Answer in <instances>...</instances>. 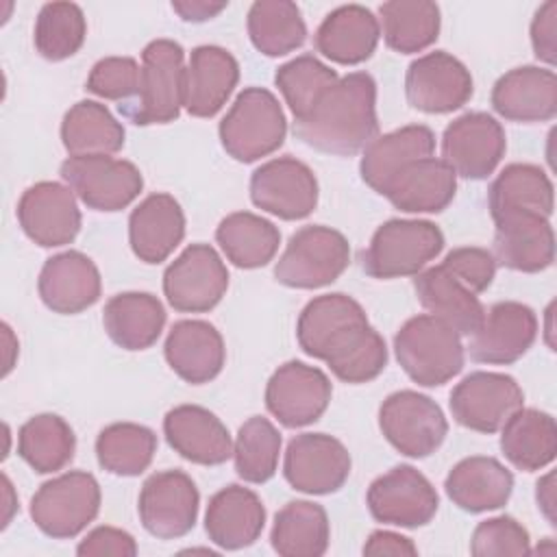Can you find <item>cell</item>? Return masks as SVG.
Segmentation results:
<instances>
[{
  "label": "cell",
  "instance_id": "obj_1",
  "mask_svg": "<svg viewBox=\"0 0 557 557\" xmlns=\"http://www.w3.org/2000/svg\"><path fill=\"white\" fill-rule=\"evenodd\" d=\"M294 135L318 152L352 157L379 135L376 83L368 72L337 78L313 109L294 120Z\"/></svg>",
  "mask_w": 557,
  "mask_h": 557
},
{
  "label": "cell",
  "instance_id": "obj_2",
  "mask_svg": "<svg viewBox=\"0 0 557 557\" xmlns=\"http://www.w3.org/2000/svg\"><path fill=\"white\" fill-rule=\"evenodd\" d=\"M394 352L405 374L422 387H440L463 370L461 335L431 313L413 315L398 329Z\"/></svg>",
  "mask_w": 557,
  "mask_h": 557
},
{
  "label": "cell",
  "instance_id": "obj_3",
  "mask_svg": "<svg viewBox=\"0 0 557 557\" xmlns=\"http://www.w3.org/2000/svg\"><path fill=\"white\" fill-rule=\"evenodd\" d=\"M218 133L228 157L239 163H252L283 146L287 120L270 89L246 87L222 117Z\"/></svg>",
  "mask_w": 557,
  "mask_h": 557
},
{
  "label": "cell",
  "instance_id": "obj_4",
  "mask_svg": "<svg viewBox=\"0 0 557 557\" xmlns=\"http://www.w3.org/2000/svg\"><path fill=\"white\" fill-rule=\"evenodd\" d=\"M185 52L174 39H154L141 50V81L133 104H120L137 126L174 122L185 107Z\"/></svg>",
  "mask_w": 557,
  "mask_h": 557
},
{
  "label": "cell",
  "instance_id": "obj_5",
  "mask_svg": "<svg viewBox=\"0 0 557 557\" xmlns=\"http://www.w3.org/2000/svg\"><path fill=\"white\" fill-rule=\"evenodd\" d=\"M442 250L444 235L431 220L392 218L374 231L361 252V268L379 281L416 276Z\"/></svg>",
  "mask_w": 557,
  "mask_h": 557
},
{
  "label": "cell",
  "instance_id": "obj_6",
  "mask_svg": "<svg viewBox=\"0 0 557 557\" xmlns=\"http://www.w3.org/2000/svg\"><path fill=\"white\" fill-rule=\"evenodd\" d=\"M350 263L348 239L322 224L298 228L274 265V278L294 289H318L337 281Z\"/></svg>",
  "mask_w": 557,
  "mask_h": 557
},
{
  "label": "cell",
  "instance_id": "obj_7",
  "mask_svg": "<svg viewBox=\"0 0 557 557\" xmlns=\"http://www.w3.org/2000/svg\"><path fill=\"white\" fill-rule=\"evenodd\" d=\"M100 485L83 470L63 472L46 481L30 498L35 527L54 540L76 537L100 511Z\"/></svg>",
  "mask_w": 557,
  "mask_h": 557
},
{
  "label": "cell",
  "instance_id": "obj_8",
  "mask_svg": "<svg viewBox=\"0 0 557 557\" xmlns=\"http://www.w3.org/2000/svg\"><path fill=\"white\" fill-rule=\"evenodd\" d=\"M379 429L400 455L424 459L444 444L448 422L433 398L413 389H400L381 403Z\"/></svg>",
  "mask_w": 557,
  "mask_h": 557
},
{
  "label": "cell",
  "instance_id": "obj_9",
  "mask_svg": "<svg viewBox=\"0 0 557 557\" xmlns=\"http://www.w3.org/2000/svg\"><path fill=\"white\" fill-rule=\"evenodd\" d=\"M61 178L83 205L107 213L126 209L144 189L139 168L111 154L67 157L61 163Z\"/></svg>",
  "mask_w": 557,
  "mask_h": 557
},
{
  "label": "cell",
  "instance_id": "obj_10",
  "mask_svg": "<svg viewBox=\"0 0 557 557\" xmlns=\"http://www.w3.org/2000/svg\"><path fill=\"white\" fill-rule=\"evenodd\" d=\"M228 289V270L209 244H189L163 272V294L181 313L211 311Z\"/></svg>",
  "mask_w": 557,
  "mask_h": 557
},
{
  "label": "cell",
  "instance_id": "obj_11",
  "mask_svg": "<svg viewBox=\"0 0 557 557\" xmlns=\"http://www.w3.org/2000/svg\"><path fill=\"white\" fill-rule=\"evenodd\" d=\"M448 405L457 424L490 435L524 405V392L509 374L479 370L453 387Z\"/></svg>",
  "mask_w": 557,
  "mask_h": 557
},
{
  "label": "cell",
  "instance_id": "obj_12",
  "mask_svg": "<svg viewBox=\"0 0 557 557\" xmlns=\"http://www.w3.org/2000/svg\"><path fill=\"white\" fill-rule=\"evenodd\" d=\"M366 503L376 522L418 529L435 518L440 496L422 472L400 463L370 483Z\"/></svg>",
  "mask_w": 557,
  "mask_h": 557
},
{
  "label": "cell",
  "instance_id": "obj_13",
  "mask_svg": "<svg viewBox=\"0 0 557 557\" xmlns=\"http://www.w3.org/2000/svg\"><path fill=\"white\" fill-rule=\"evenodd\" d=\"M198 507V487L183 470H161L150 474L144 481L137 500L141 527L159 540L187 535L196 527Z\"/></svg>",
  "mask_w": 557,
  "mask_h": 557
},
{
  "label": "cell",
  "instance_id": "obj_14",
  "mask_svg": "<svg viewBox=\"0 0 557 557\" xmlns=\"http://www.w3.org/2000/svg\"><path fill=\"white\" fill-rule=\"evenodd\" d=\"M507 150L505 128L483 111L455 117L442 135V159L461 178L483 181L500 163Z\"/></svg>",
  "mask_w": 557,
  "mask_h": 557
},
{
  "label": "cell",
  "instance_id": "obj_15",
  "mask_svg": "<svg viewBox=\"0 0 557 557\" xmlns=\"http://www.w3.org/2000/svg\"><path fill=\"white\" fill-rule=\"evenodd\" d=\"M472 91L470 70L446 50L413 59L405 74L407 102L422 113H453L472 98Z\"/></svg>",
  "mask_w": 557,
  "mask_h": 557
},
{
  "label": "cell",
  "instance_id": "obj_16",
  "mask_svg": "<svg viewBox=\"0 0 557 557\" xmlns=\"http://www.w3.org/2000/svg\"><path fill=\"white\" fill-rule=\"evenodd\" d=\"M250 200L257 209L281 220H302L318 205V178L296 157H276L252 172Z\"/></svg>",
  "mask_w": 557,
  "mask_h": 557
},
{
  "label": "cell",
  "instance_id": "obj_17",
  "mask_svg": "<svg viewBox=\"0 0 557 557\" xmlns=\"http://www.w3.org/2000/svg\"><path fill=\"white\" fill-rule=\"evenodd\" d=\"M350 466V455L337 437L300 433L287 444L283 474L296 492L324 496L337 492L348 481Z\"/></svg>",
  "mask_w": 557,
  "mask_h": 557
},
{
  "label": "cell",
  "instance_id": "obj_18",
  "mask_svg": "<svg viewBox=\"0 0 557 557\" xmlns=\"http://www.w3.org/2000/svg\"><path fill=\"white\" fill-rule=\"evenodd\" d=\"M331 396V379L320 368L302 361L278 366L265 385V407L287 429L307 426L320 420Z\"/></svg>",
  "mask_w": 557,
  "mask_h": 557
},
{
  "label": "cell",
  "instance_id": "obj_19",
  "mask_svg": "<svg viewBox=\"0 0 557 557\" xmlns=\"http://www.w3.org/2000/svg\"><path fill=\"white\" fill-rule=\"evenodd\" d=\"M17 222L26 237L41 248L72 244L81 231L76 194L63 183L39 181L22 194Z\"/></svg>",
  "mask_w": 557,
  "mask_h": 557
},
{
  "label": "cell",
  "instance_id": "obj_20",
  "mask_svg": "<svg viewBox=\"0 0 557 557\" xmlns=\"http://www.w3.org/2000/svg\"><path fill=\"white\" fill-rule=\"evenodd\" d=\"M470 357L487 366H509L524 357L537 337V315L518 300L494 302L470 335Z\"/></svg>",
  "mask_w": 557,
  "mask_h": 557
},
{
  "label": "cell",
  "instance_id": "obj_21",
  "mask_svg": "<svg viewBox=\"0 0 557 557\" xmlns=\"http://www.w3.org/2000/svg\"><path fill=\"white\" fill-rule=\"evenodd\" d=\"M494 259L516 272H542L555 261V233L550 220L529 211H511L492 218Z\"/></svg>",
  "mask_w": 557,
  "mask_h": 557
},
{
  "label": "cell",
  "instance_id": "obj_22",
  "mask_svg": "<svg viewBox=\"0 0 557 557\" xmlns=\"http://www.w3.org/2000/svg\"><path fill=\"white\" fill-rule=\"evenodd\" d=\"M490 100L509 122H548L557 115V76L550 67H513L494 83Z\"/></svg>",
  "mask_w": 557,
  "mask_h": 557
},
{
  "label": "cell",
  "instance_id": "obj_23",
  "mask_svg": "<svg viewBox=\"0 0 557 557\" xmlns=\"http://www.w3.org/2000/svg\"><path fill=\"white\" fill-rule=\"evenodd\" d=\"M37 289L48 309L74 315L98 302L102 281L96 263L87 255L65 250L46 259Z\"/></svg>",
  "mask_w": 557,
  "mask_h": 557
},
{
  "label": "cell",
  "instance_id": "obj_24",
  "mask_svg": "<svg viewBox=\"0 0 557 557\" xmlns=\"http://www.w3.org/2000/svg\"><path fill=\"white\" fill-rule=\"evenodd\" d=\"M163 435L183 459L220 466L233 455V442L222 420L200 405H178L163 418Z\"/></svg>",
  "mask_w": 557,
  "mask_h": 557
},
{
  "label": "cell",
  "instance_id": "obj_25",
  "mask_svg": "<svg viewBox=\"0 0 557 557\" xmlns=\"http://www.w3.org/2000/svg\"><path fill=\"white\" fill-rule=\"evenodd\" d=\"M165 361L178 379L191 385L213 381L226 361L220 331L205 320H181L165 337Z\"/></svg>",
  "mask_w": 557,
  "mask_h": 557
},
{
  "label": "cell",
  "instance_id": "obj_26",
  "mask_svg": "<svg viewBox=\"0 0 557 557\" xmlns=\"http://www.w3.org/2000/svg\"><path fill=\"white\" fill-rule=\"evenodd\" d=\"M185 237V213L170 194L146 196L128 215V244L144 263L165 261Z\"/></svg>",
  "mask_w": 557,
  "mask_h": 557
},
{
  "label": "cell",
  "instance_id": "obj_27",
  "mask_svg": "<svg viewBox=\"0 0 557 557\" xmlns=\"http://www.w3.org/2000/svg\"><path fill=\"white\" fill-rule=\"evenodd\" d=\"M265 527L261 498L244 485H226L209 498L205 531L224 550H239L255 544Z\"/></svg>",
  "mask_w": 557,
  "mask_h": 557
},
{
  "label": "cell",
  "instance_id": "obj_28",
  "mask_svg": "<svg viewBox=\"0 0 557 557\" xmlns=\"http://www.w3.org/2000/svg\"><path fill=\"white\" fill-rule=\"evenodd\" d=\"M239 81L237 59L222 46H198L185 72V109L194 117H213Z\"/></svg>",
  "mask_w": 557,
  "mask_h": 557
},
{
  "label": "cell",
  "instance_id": "obj_29",
  "mask_svg": "<svg viewBox=\"0 0 557 557\" xmlns=\"http://www.w3.org/2000/svg\"><path fill=\"white\" fill-rule=\"evenodd\" d=\"M381 37L379 17L361 4L333 9L313 35L315 50L339 65H357L372 57Z\"/></svg>",
  "mask_w": 557,
  "mask_h": 557
},
{
  "label": "cell",
  "instance_id": "obj_30",
  "mask_svg": "<svg viewBox=\"0 0 557 557\" xmlns=\"http://www.w3.org/2000/svg\"><path fill=\"white\" fill-rule=\"evenodd\" d=\"M444 490L468 513L494 511L507 505L513 492V474L494 457L472 455L450 468Z\"/></svg>",
  "mask_w": 557,
  "mask_h": 557
},
{
  "label": "cell",
  "instance_id": "obj_31",
  "mask_svg": "<svg viewBox=\"0 0 557 557\" xmlns=\"http://www.w3.org/2000/svg\"><path fill=\"white\" fill-rule=\"evenodd\" d=\"M435 133L424 124H407L385 135H376L361 154L359 174L363 183L383 196L389 181L409 163L433 157Z\"/></svg>",
  "mask_w": 557,
  "mask_h": 557
},
{
  "label": "cell",
  "instance_id": "obj_32",
  "mask_svg": "<svg viewBox=\"0 0 557 557\" xmlns=\"http://www.w3.org/2000/svg\"><path fill=\"white\" fill-rule=\"evenodd\" d=\"M457 191V174L444 159L424 157L405 165L385 187L383 196L405 213H440Z\"/></svg>",
  "mask_w": 557,
  "mask_h": 557
},
{
  "label": "cell",
  "instance_id": "obj_33",
  "mask_svg": "<svg viewBox=\"0 0 557 557\" xmlns=\"http://www.w3.org/2000/svg\"><path fill=\"white\" fill-rule=\"evenodd\" d=\"M413 289L418 302L435 318L448 322L459 335H472L485 315L474 292L455 278L442 263L416 274Z\"/></svg>",
  "mask_w": 557,
  "mask_h": 557
},
{
  "label": "cell",
  "instance_id": "obj_34",
  "mask_svg": "<svg viewBox=\"0 0 557 557\" xmlns=\"http://www.w3.org/2000/svg\"><path fill=\"white\" fill-rule=\"evenodd\" d=\"M320 361L344 383H368L387 366L385 339L370 326L368 320L344 326L324 346Z\"/></svg>",
  "mask_w": 557,
  "mask_h": 557
},
{
  "label": "cell",
  "instance_id": "obj_35",
  "mask_svg": "<svg viewBox=\"0 0 557 557\" xmlns=\"http://www.w3.org/2000/svg\"><path fill=\"white\" fill-rule=\"evenodd\" d=\"M102 324L115 346L124 350H146L159 339L165 326V309L161 300L148 292H124L107 300Z\"/></svg>",
  "mask_w": 557,
  "mask_h": 557
},
{
  "label": "cell",
  "instance_id": "obj_36",
  "mask_svg": "<svg viewBox=\"0 0 557 557\" xmlns=\"http://www.w3.org/2000/svg\"><path fill=\"white\" fill-rule=\"evenodd\" d=\"M500 450L518 470L535 472L546 468L557 455L555 418L540 409L520 407L500 429Z\"/></svg>",
  "mask_w": 557,
  "mask_h": 557
},
{
  "label": "cell",
  "instance_id": "obj_37",
  "mask_svg": "<svg viewBox=\"0 0 557 557\" xmlns=\"http://www.w3.org/2000/svg\"><path fill=\"white\" fill-rule=\"evenodd\" d=\"M490 215L529 211L544 218L553 215L555 189L548 174L533 163H509L487 189Z\"/></svg>",
  "mask_w": 557,
  "mask_h": 557
},
{
  "label": "cell",
  "instance_id": "obj_38",
  "mask_svg": "<svg viewBox=\"0 0 557 557\" xmlns=\"http://www.w3.org/2000/svg\"><path fill=\"white\" fill-rule=\"evenodd\" d=\"M329 540V516L318 503L292 500L274 516L270 542L281 557H320L326 553Z\"/></svg>",
  "mask_w": 557,
  "mask_h": 557
},
{
  "label": "cell",
  "instance_id": "obj_39",
  "mask_svg": "<svg viewBox=\"0 0 557 557\" xmlns=\"http://www.w3.org/2000/svg\"><path fill=\"white\" fill-rule=\"evenodd\" d=\"M215 242L226 259L244 270L268 265L281 244L278 228L250 211L228 213L215 228Z\"/></svg>",
  "mask_w": 557,
  "mask_h": 557
},
{
  "label": "cell",
  "instance_id": "obj_40",
  "mask_svg": "<svg viewBox=\"0 0 557 557\" xmlns=\"http://www.w3.org/2000/svg\"><path fill=\"white\" fill-rule=\"evenodd\" d=\"M124 126L96 100H81L63 115L61 141L70 157L115 154L124 146Z\"/></svg>",
  "mask_w": 557,
  "mask_h": 557
},
{
  "label": "cell",
  "instance_id": "obj_41",
  "mask_svg": "<svg viewBox=\"0 0 557 557\" xmlns=\"http://www.w3.org/2000/svg\"><path fill=\"white\" fill-rule=\"evenodd\" d=\"M383 39L400 54L422 52L440 37V7L431 0H389L379 7Z\"/></svg>",
  "mask_w": 557,
  "mask_h": 557
},
{
  "label": "cell",
  "instance_id": "obj_42",
  "mask_svg": "<svg viewBox=\"0 0 557 557\" xmlns=\"http://www.w3.org/2000/svg\"><path fill=\"white\" fill-rule=\"evenodd\" d=\"M76 450L72 426L57 413H37L17 431V455L37 472L63 470Z\"/></svg>",
  "mask_w": 557,
  "mask_h": 557
},
{
  "label": "cell",
  "instance_id": "obj_43",
  "mask_svg": "<svg viewBox=\"0 0 557 557\" xmlns=\"http://www.w3.org/2000/svg\"><path fill=\"white\" fill-rule=\"evenodd\" d=\"M248 37L265 57H283L300 48L307 39V26L296 2L257 0L248 9Z\"/></svg>",
  "mask_w": 557,
  "mask_h": 557
},
{
  "label": "cell",
  "instance_id": "obj_44",
  "mask_svg": "<svg viewBox=\"0 0 557 557\" xmlns=\"http://www.w3.org/2000/svg\"><path fill=\"white\" fill-rule=\"evenodd\" d=\"M368 320L363 307L348 294H322L305 305L296 322V339L305 355L320 359L329 339L344 326Z\"/></svg>",
  "mask_w": 557,
  "mask_h": 557
},
{
  "label": "cell",
  "instance_id": "obj_45",
  "mask_svg": "<svg viewBox=\"0 0 557 557\" xmlns=\"http://www.w3.org/2000/svg\"><path fill=\"white\" fill-rule=\"evenodd\" d=\"M157 435L135 422H113L96 437V457L102 470L117 476H137L152 463Z\"/></svg>",
  "mask_w": 557,
  "mask_h": 557
},
{
  "label": "cell",
  "instance_id": "obj_46",
  "mask_svg": "<svg viewBox=\"0 0 557 557\" xmlns=\"http://www.w3.org/2000/svg\"><path fill=\"white\" fill-rule=\"evenodd\" d=\"M87 37V20L74 2H48L35 20V50L48 61L74 57Z\"/></svg>",
  "mask_w": 557,
  "mask_h": 557
},
{
  "label": "cell",
  "instance_id": "obj_47",
  "mask_svg": "<svg viewBox=\"0 0 557 557\" xmlns=\"http://www.w3.org/2000/svg\"><path fill=\"white\" fill-rule=\"evenodd\" d=\"M281 433L263 416L248 418L235 437L233 461L235 472L246 483H265L278 468Z\"/></svg>",
  "mask_w": 557,
  "mask_h": 557
},
{
  "label": "cell",
  "instance_id": "obj_48",
  "mask_svg": "<svg viewBox=\"0 0 557 557\" xmlns=\"http://www.w3.org/2000/svg\"><path fill=\"white\" fill-rule=\"evenodd\" d=\"M337 78V72L313 54H300L283 63L274 74V83L294 113V120L305 117Z\"/></svg>",
  "mask_w": 557,
  "mask_h": 557
},
{
  "label": "cell",
  "instance_id": "obj_49",
  "mask_svg": "<svg viewBox=\"0 0 557 557\" xmlns=\"http://www.w3.org/2000/svg\"><path fill=\"white\" fill-rule=\"evenodd\" d=\"M470 553L474 557L529 555V531L511 516H496L479 522L470 537Z\"/></svg>",
  "mask_w": 557,
  "mask_h": 557
},
{
  "label": "cell",
  "instance_id": "obj_50",
  "mask_svg": "<svg viewBox=\"0 0 557 557\" xmlns=\"http://www.w3.org/2000/svg\"><path fill=\"white\" fill-rule=\"evenodd\" d=\"M141 67L133 57L100 59L85 83V89L104 100H128L139 94Z\"/></svg>",
  "mask_w": 557,
  "mask_h": 557
},
{
  "label": "cell",
  "instance_id": "obj_51",
  "mask_svg": "<svg viewBox=\"0 0 557 557\" xmlns=\"http://www.w3.org/2000/svg\"><path fill=\"white\" fill-rule=\"evenodd\" d=\"M442 265L474 294L485 292L492 285L496 274L494 255L487 248H479V246L453 248L444 257Z\"/></svg>",
  "mask_w": 557,
  "mask_h": 557
},
{
  "label": "cell",
  "instance_id": "obj_52",
  "mask_svg": "<svg viewBox=\"0 0 557 557\" xmlns=\"http://www.w3.org/2000/svg\"><path fill=\"white\" fill-rule=\"evenodd\" d=\"M81 557H135L137 542L128 531L115 527H96L76 546Z\"/></svg>",
  "mask_w": 557,
  "mask_h": 557
},
{
  "label": "cell",
  "instance_id": "obj_53",
  "mask_svg": "<svg viewBox=\"0 0 557 557\" xmlns=\"http://www.w3.org/2000/svg\"><path fill=\"white\" fill-rule=\"evenodd\" d=\"M531 46L533 54L546 63L555 65L557 61V0L544 2L531 22Z\"/></svg>",
  "mask_w": 557,
  "mask_h": 557
},
{
  "label": "cell",
  "instance_id": "obj_54",
  "mask_svg": "<svg viewBox=\"0 0 557 557\" xmlns=\"http://www.w3.org/2000/svg\"><path fill=\"white\" fill-rule=\"evenodd\" d=\"M363 555H418L416 544L394 531H372L363 544Z\"/></svg>",
  "mask_w": 557,
  "mask_h": 557
},
{
  "label": "cell",
  "instance_id": "obj_55",
  "mask_svg": "<svg viewBox=\"0 0 557 557\" xmlns=\"http://www.w3.org/2000/svg\"><path fill=\"white\" fill-rule=\"evenodd\" d=\"M228 2H211V0H172V11L181 15L185 22H207L220 15Z\"/></svg>",
  "mask_w": 557,
  "mask_h": 557
},
{
  "label": "cell",
  "instance_id": "obj_56",
  "mask_svg": "<svg viewBox=\"0 0 557 557\" xmlns=\"http://www.w3.org/2000/svg\"><path fill=\"white\" fill-rule=\"evenodd\" d=\"M535 500L537 509L544 513V518L555 527V472H546L537 485H535Z\"/></svg>",
  "mask_w": 557,
  "mask_h": 557
}]
</instances>
